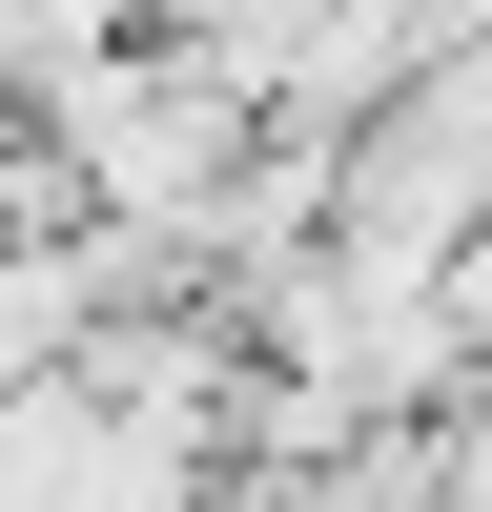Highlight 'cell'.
Segmentation results:
<instances>
[{
    "label": "cell",
    "mask_w": 492,
    "mask_h": 512,
    "mask_svg": "<svg viewBox=\"0 0 492 512\" xmlns=\"http://www.w3.org/2000/svg\"><path fill=\"white\" fill-rule=\"evenodd\" d=\"M431 308H451V369H492V226H451V267H431Z\"/></svg>",
    "instance_id": "3957f363"
},
{
    "label": "cell",
    "mask_w": 492,
    "mask_h": 512,
    "mask_svg": "<svg viewBox=\"0 0 492 512\" xmlns=\"http://www.w3.org/2000/svg\"><path fill=\"white\" fill-rule=\"evenodd\" d=\"M451 226H492V21H431L349 123H328V246L451 267Z\"/></svg>",
    "instance_id": "6da1fadb"
},
{
    "label": "cell",
    "mask_w": 492,
    "mask_h": 512,
    "mask_svg": "<svg viewBox=\"0 0 492 512\" xmlns=\"http://www.w3.org/2000/svg\"><path fill=\"white\" fill-rule=\"evenodd\" d=\"M123 21H144V0H0V123H21V103H62V82L103 62Z\"/></svg>",
    "instance_id": "7a4b0ae2"
}]
</instances>
